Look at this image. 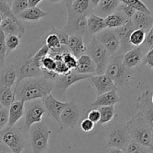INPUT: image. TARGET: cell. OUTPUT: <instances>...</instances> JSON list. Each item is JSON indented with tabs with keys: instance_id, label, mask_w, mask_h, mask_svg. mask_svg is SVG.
<instances>
[{
	"instance_id": "cell-1",
	"label": "cell",
	"mask_w": 153,
	"mask_h": 153,
	"mask_svg": "<svg viewBox=\"0 0 153 153\" xmlns=\"http://www.w3.org/2000/svg\"><path fill=\"white\" fill-rule=\"evenodd\" d=\"M54 82L44 77L31 78L22 81L13 90L15 99L27 102L43 99L54 91Z\"/></svg>"
},
{
	"instance_id": "cell-2",
	"label": "cell",
	"mask_w": 153,
	"mask_h": 153,
	"mask_svg": "<svg viewBox=\"0 0 153 153\" xmlns=\"http://www.w3.org/2000/svg\"><path fill=\"white\" fill-rule=\"evenodd\" d=\"M131 140L146 147H150L153 131L140 112L137 111L126 124Z\"/></svg>"
},
{
	"instance_id": "cell-3",
	"label": "cell",
	"mask_w": 153,
	"mask_h": 153,
	"mask_svg": "<svg viewBox=\"0 0 153 153\" xmlns=\"http://www.w3.org/2000/svg\"><path fill=\"white\" fill-rule=\"evenodd\" d=\"M30 143L32 153H43L47 150L52 131L43 122L34 124L29 128Z\"/></svg>"
},
{
	"instance_id": "cell-4",
	"label": "cell",
	"mask_w": 153,
	"mask_h": 153,
	"mask_svg": "<svg viewBox=\"0 0 153 153\" xmlns=\"http://www.w3.org/2000/svg\"><path fill=\"white\" fill-rule=\"evenodd\" d=\"M86 52L95 64L97 75L105 74L111 55L102 45L97 41L94 36L91 37L88 46H87Z\"/></svg>"
},
{
	"instance_id": "cell-5",
	"label": "cell",
	"mask_w": 153,
	"mask_h": 153,
	"mask_svg": "<svg viewBox=\"0 0 153 153\" xmlns=\"http://www.w3.org/2000/svg\"><path fill=\"white\" fill-rule=\"evenodd\" d=\"M0 140L13 153H22L27 145L22 129L14 126L0 131Z\"/></svg>"
},
{
	"instance_id": "cell-6",
	"label": "cell",
	"mask_w": 153,
	"mask_h": 153,
	"mask_svg": "<svg viewBox=\"0 0 153 153\" xmlns=\"http://www.w3.org/2000/svg\"><path fill=\"white\" fill-rule=\"evenodd\" d=\"M66 7L67 10V22L64 28V31L70 35L84 34L88 31L86 15H80L75 13L71 7V0H66Z\"/></svg>"
},
{
	"instance_id": "cell-7",
	"label": "cell",
	"mask_w": 153,
	"mask_h": 153,
	"mask_svg": "<svg viewBox=\"0 0 153 153\" xmlns=\"http://www.w3.org/2000/svg\"><path fill=\"white\" fill-rule=\"evenodd\" d=\"M123 55L122 54L111 56L105 72V74L107 75L117 86H123L129 77L128 68L123 63Z\"/></svg>"
},
{
	"instance_id": "cell-8",
	"label": "cell",
	"mask_w": 153,
	"mask_h": 153,
	"mask_svg": "<svg viewBox=\"0 0 153 153\" xmlns=\"http://www.w3.org/2000/svg\"><path fill=\"white\" fill-rule=\"evenodd\" d=\"M92 76V75L80 74L71 70L66 75H58V77L54 81V91L60 97H63L65 96V92L70 86L73 84L79 82L82 80L88 79Z\"/></svg>"
},
{
	"instance_id": "cell-9",
	"label": "cell",
	"mask_w": 153,
	"mask_h": 153,
	"mask_svg": "<svg viewBox=\"0 0 153 153\" xmlns=\"http://www.w3.org/2000/svg\"><path fill=\"white\" fill-rule=\"evenodd\" d=\"M80 120V111L74 101L67 102V106L62 111L60 116L59 128L61 130L73 128Z\"/></svg>"
},
{
	"instance_id": "cell-10",
	"label": "cell",
	"mask_w": 153,
	"mask_h": 153,
	"mask_svg": "<svg viewBox=\"0 0 153 153\" xmlns=\"http://www.w3.org/2000/svg\"><path fill=\"white\" fill-rule=\"evenodd\" d=\"M131 140L126 126L117 123L108 137L106 146L108 148H119L123 150Z\"/></svg>"
},
{
	"instance_id": "cell-11",
	"label": "cell",
	"mask_w": 153,
	"mask_h": 153,
	"mask_svg": "<svg viewBox=\"0 0 153 153\" xmlns=\"http://www.w3.org/2000/svg\"><path fill=\"white\" fill-rule=\"evenodd\" d=\"M94 36L97 41L105 48L111 56L120 48V39L113 28H106Z\"/></svg>"
},
{
	"instance_id": "cell-12",
	"label": "cell",
	"mask_w": 153,
	"mask_h": 153,
	"mask_svg": "<svg viewBox=\"0 0 153 153\" xmlns=\"http://www.w3.org/2000/svg\"><path fill=\"white\" fill-rule=\"evenodd\" d=\"M25 128L29 130L31 126L37 123L42 122V117L46 113V111L42 102L34 100L25 108Z\"/></svg>"
},
{
	"instance_id": "cell-13",
	"label": "cell",
	"mask_w": 153,
	"mask_h": 153,
	"mask_svg": "<svg viewBox=\"0 0 153 153\" xmlns=\"http://www.w3.org/2000/svg\"><path fill=\"white\" fill-rule=\"evenodd\" d=\"M151 95L152 91H144L138 97L135 105L153 131V105L151 102Z\"/></svg>"
},
{
	"instance_id": "cell-14",
	"label": "cell",
	"mask_w": 153,
	"mask_h": 153,
	"mask_svg": "<svg viewBox=\"0 0 153 153\" xmlns=\"http://www.w3.org/2000/svg\"><path fill=\"white\" fill-rule=\"evenodd\" d=\"M42 103L46 109V113L56 121L58 126H60V116L62 111L67 106V102L60 101L53 95L49 94L42 99Z\"/></svg>"
},
{
	"instance_id": "cell-15",
	"label": "cell",
	"mask_w": 153,
	"mask_h": 153,
	"mask_svg": "<svg viewBox=\"0 0 153 153\" xmlns=\"http://www.w3.org/2000/svg\"><path fill=\"white\" fill-rule=\"evenodd\" d=\"M43 76L41 70L34 64L31 58H28L22 63L19 67V73L17 74V79L15 84L14 90L17 88L19 84L22 81L31 78H37Z\"/></svg>"
},
{
	"instance_id": "cell-16",
	"label": "cell",
	"mask_w": 153,
	"mask_h": 153,
	"mask_svg": "<svg viewBox=\"0 0 153 153\" xmlns=\"http://www.w3.org/2000/svg\"><path fill=\"white\" fill-rule=\"evenodd\" d=\"M90 79L97 89V96L117 90V86L106 74L93 75Z\"/></svg>"
},
{
	"instance_id": "cell-17",
	"label": "cell",
	"mask_w": 153,
	"mask_h": 153,
	"mask_svg": "<svg viewBox=\"0 0 153 153\" xmlns=\"http://www.w3.org/2000/svg\"><path fill=\"white\" fill-rule=\"evenodd\" d=\"M136 29L135 26L132 23L131 19L128 21L125 25L123 26L119 27L117 28H115L117 34L120 41V48L123 51H128L132 49V46L129 43V37L131 35V32Z\"/></svg>"
},
{
	"instance_id": "cell-18",
	"label": "cell",
	"mask_w": 153,
	"mask_h": 153,
	"mask_svg": "<svg viewBox=\"0 0 153 153\" xmlns=\"http://www.w3.org/2000/svg\"><path fill=\"white\" fill-rule=\"evenodd\" d=\"M144 54L140 46L133 47L130 50L127 51L123 55V63L127 68H134L138 66L143 61Z\"/></svg>"
},
{
	"instance_id": "cell-19",
	"label": "cell",
	"mask_w": 153,
	"mask_h": 153,
	"mask_svg": "<svg viewBox=\"0 0 153 153\" xmlns=\"http://www.w3.org/2000/svg\"><path fill=\"white\" fill-rule=\"evenodd\" d=\"M1 30L6 35H16L20 38L25 32V28L22 22H15L10 18L4 17L1 22Z\"/></svg>"
},
{
	"instance_id": "cell-20",
	"label": "cell",
	"mask_w": 153,
	"mask_h": 153,
	"mask_svg": "<svg viewBox=\"0 0 153 153\" xmlns=\"http://www.w3.org/2000/svg\"><path fill=\"white\" fill-rule=\"evenodd\" d=\"M67 46L68 47L70 52L76 58H79V57L84 55L87 50V46L84 41L83 37L76 34L69 36Z\"/></svg>"
},
{
	"instance_id": "cell-21",
	"label": "cell",
	"mask_w": 153,
	"mask_h": 153,
	"mask_svg": "<svg viewBox=\"0 0 153 153\" xmlns=\"http://www.w3.org/2000/svg\"><path fill=\"white\" fill-rule=\"evenodd\" d=\"M136 28L142 29L146 33L153 26V16L152 14L141 11H136L131 19Z\"/></svg>"
},
{
	"instance_id": "cell-22",
	"label": "cell",
	"mask_w": 153,
	"mask_h": 153,
	"mask_svg": "<svg viewBox=\"0 0 153 153\" xmlns=\"http://www.w3.org/2000/svg\"><path fill=\"white\" fill-rule=\"evenodd\" d=\"M117 90L109 91L105 94H101L97 97V99L91 103V105L93 107H102V106L114 105L116 103L121 101V98L117 94Z\"/></svg>"
},
{
	"instance_id": "cell-23",
	"label": "cell",
	"mask_w": 153,
	"mask_h": 153,
	"mask_svg": "<svg viewBox=\"0 0 153 153\" xmlns=\"http://www.w3.org/2000/svg\"><path fill=\"white\" fill-rule=\"evenodd\" d=\"M25 102L21 100H15L8 108V123L7 127H12L22 118L25 111Z\"/></svg>"
},
{
	"instance_id": "cell-24",
	"label": "cell",
	"mask_w": 153,
	"mask_h": 153,
	"mask_svg": "<svg viewBox=\"0 0 153 153\" xmlns=\"http://www.w3.org/2000/svg\"><path fill=\"white\" fill-rule=\"evenodd\" d=\"M73 71L80 74L93 76L96 73V65L89 55H82L77 58V66Z\"/></svg>"
},
{
	"instance_id": "cell-25",
	"label": "cell",
	"mask_w": 153,
	"mask_h": 153,
	"mask_svg": "<svg viewBox=\"0 0 153 153\" xmlns=\"http://www.w3.org/2000/svg\"><path fill=\"white\" fill-rule=\"evenodd\" d=\"M128 20L129 19L127 18V16L119 10H115L114 12L108 15L105 18V22L107 28H113V29L123 26Z\"/></svg>"
},
{
	"instance_id": "cell-26",
	"label": "cell",
	"mask_w": 153,
	"mask_h": 153,
	"mask_svg": "<svg viewBox=\"0 0 153 153\" xmlns=\"http://www.w3.org/2000/svg\"><path fill=\"white\" fill-rule=\"evenodd\" d=\"M87 23L88 31L94 35L107 28L105 22V18L94 13H91L88 16L87 18Z\"/></svg>"
},
{
	"instance_id": "cell-27",
	"label": "cell",
	"mask_w": 153,
	"mask_h": 153,
	"mask_svg": "<svg viewBox=\"0 0 153 153\" xmlns=\"http://www.w3.org/2000/svg\"><path fill=\"white\" fill-rule=\"evenodd\" d=\"M17 73L13 65L3 67L0 76V84L8 88H11L16 84Z\"/></svg>"
},
{
	"instance_id": "cell-28",
	"label": "cell",
	"mask_w": 153,
	"mask_h": 153,
	"mask_svg": "<svg viewBox=\"0 0 153 153\" xmlns=\"http://www.w3.org/2000/svg\"><path fill=\"white\" fill-rule=\"evenodd\" d=\"M120 4V0H100L98 6L96 7L94 11L100 14L98 16H100L101 14L107 16L108 15L117 10Z\"/></svg>"
},
{
	"instance_id": "cell-29",
	"label": "cell",
	"mask_w": 153,
	"mask_h": 153,
	"mask_svg": "<svg viewBox=\"0 0 153 153\" xmlns=\"http://www.w3.org/2000/svg\"><path fill=\"white\" fill-rule=\"evenodd\" d=\"M47 12L43 11L37 7H29L19 13L18 19H22L26 21H38L41 18L47 16Z\"/></svg>"
},
{
	"instance_id": "cell-30",
	"label": "cell",
	"mask_w": 153,
	"mask_h": 153,
	"mask_svg": "<svg viewBox=\"0 0 153 153\" xmlns=\"http://www.w3.org/2000/svg\"><path fill=\"white\" fill-rule=\"evenodd\" d=\"M16 100L11 88L0 84V103L4 108H9Z\"/></svg>"
},
{
	"instance_id": "cell-31",
	"label": "cell",
	"mask_w": 153,
	"mask_h": 153,
	"mask_svg": "<svg viewBox=\"0 0 153 153\" xmlns=\"http://www.w3.org/2000/svg\"><path fill=\"white\" fill-rule=\"evenodd\" d=\"M71 7L75 13L88 16L90 11H93L90 0H74L71 1Z\"/></svg>"
},
{
	"instance_id": "cell-32",
	"label": "cell",
	"mask_w": 153,
	"mask_h": 153,
	"mask_svg": "<svg viewBox=\"0 0 153 153\" xmlns=\"http://www.w3.org/2000/svg\"><path fill=\"white\" fill-rule=\"evenodd\" d=\"M98 110L100 113V120L99 123L101 125L111 122L117 114L115 112L114 105L102 106L99 108Z\"/></svg>"
},
{
	"instance_id": "cell-33",
	"label": "cell",
	"mask_w": 153,
	"mask_h": 153,
	"mask_svg": "<svg viewBox=\"0 0 153 153\" xmlns=\"http://www.w3.org/2000/svg\"><path fill=\"white\" fill-rule=\"evenodd\" d=\"M146 32L142 29L136 28L131 32L129 37V43L134 47L140 46L145 41Z\"/></svg>"
},
{
	"instance_id": "cell-34",
	"label": "cell",
	"mask_w": 153,
	"mask_h": 153,
	"mask_svg": "<svg viewBox=\"0 0 153 153\" xmlns=\"http://www.w3.org/2000/svg\"><path fill=\"white\" fill-rule=\"evenodd\" d=\"M124 153H149L150 149L143 146L134 140H131L125 147Z\"/></svg>"
},
{
	"instance_id": "cell-35",
	"label": "cell",
	"mask_w": 153,
	"mask_h": 153,
	"mask_svg": "<svg viewBox=\"0 0 153 153\" xmlns=\"http://www.w3.org/2000/svg\"><path fill=\"white\" fill-rule=\"evenodd\" d=\"M120 1L123 4H125L129 7H132L137 11H141L149 13V14H152L147 6L141 0H120Z\"/></svg>"
},
{
	"instance_id": "cell-36",
	"label": "cell",
	"mask_w": 153,
	"mask_h": 153,
	"mask_svg": "<svg viewBox=\"0 0 153 153\" xmlns=\"http://www.w3.org/2000/svg\"><path fill=\"white\" fill-rule=\"evenodd\" d=\"M48 48L49 49V51L51 52H55V51L59 50L63 45L61 44L60 40L58 39V36L53 33H50L48 34L46 38V43Z\"/></svg>"
},
{
	"instance_id": "cell-37",
	"label": "cell",
	"mask_w": 153,
	"mask_h": 153,
	"mask_svg": "<svg viewBox=\"0 0 153 153\" xmlns=\"http://www.w3.org/2000/svg\"><path fill=\"white\" fill-rule=\"evenodd\" d=\"M20 43V38L16 35H6L5 36V46H6V56L19 46Z\"/></svg>"
},
{
	"instance_id": "cell-38",
	"label": "cell",
	"mask_w": 153,
	"mask_h": 153,
	"mask_svg": "<svg viewBox=\"0 0 153 153\" xmlns=\"http://www.w3.org/2000/svg\"><path fill=\"white\" fill-rule=\"evenodd\" d=\"M0 14L2 15L4 17L10 18L15 22H21L12 12L11 8L9 5L7 0H0Z\"/></svg>"
},
{
	"instance_id": "cell-39",
	"label": "cell",
	"mask_w": 153,
	"mask_h": 153,
	"mask_svg": "<svg viewBox=\"0 0 153 153\" xmlns=\"http://www.w3.org/2000/svg\"><path fill=\"white\" fill-rule=\"evenodd\" d=\"M40 69L41 70L42 73H45V72H55L56 61L53 58L48 55L42 60Z\"/></svg>"
},
{
	"instance_id": "cell-40",
	"label": "cell",
	"mask_w": 153,
	"mask_h": 153,
	"mask_svg": "<svg viewBox=\"0 0 153 153\" xmlns=\"http://www.w3.org/2000/svg\"><path fill=\"white\" fill-rule=\"evenodd\" d=\"M62 61L69 68L70 70H74L77 66V58L70 52V50H67L66 52H63L62 55Z\"/></svg>"
},
{
	"instance_id": "cell-41",
	"label": "cell",
	"mask_w": 153,
	"mask_h": 153,
	"mask_svg": "<svg viewBox=\"0 0 153 153\" xmlns=\"http://www.w3.org/2000/svg\"><path fill=\"white\" fill-rule=\"evenodd\" d=\"M29 7L28 0H13L11 6V10L13 14L17 17L18 15L23 10Z\"/></svg>"
},
{
	"instance_id": "cell-42",
	"label": "cell",
	"mask_w": 153,
	"mask_h": 153,
	"mask_svg": "<svg viewBox=\"0 0 153 153\" xmlns=\"http://www.w3.org/2000/svg\"><path fill=\"white\" fill-rule=\"evenodd\" d=\"M49 49L46 46V44H44L37 52H36L35 55L31 58V59H32L34 64L40 68L42 60H43L45 57H46L49 55Z\"/></svg>"
},
{
	"instance_id": "cell-43",
	"label": "cell",
	"mask_w": 153,
	"mask_h": 153,
	"mask_svg": "<svg viewBox=\"0 0 153 153\" xmlns=\"http://www.w3.org/2000/svg\"><path fill=\"white\" fill-rule=\"evenodd\" d=\"M153 16V13H152ZM142 51L143 54H146L149 50H150L152 48H153V26L150 30L146 33V39L143 44L140 46Z\"/></svg>"
},
{
	"instance_id": "cell-44",
	"label": "cell",
	"mask_w": 153,
	"mask_h": 153,
	"mask_svg": "<svg viewBox=\"0 0 153 153\" xmlns=\"http://www.w3.org/2000/svg\"><path fill=\"white\" fill-rule=\"evenodd\" d=\"M50 33H53V34H56L58 36L61 45H63V46H67V42H68L69 36L70 35L64 30L58 29V28H55V27H52L51 28Z\"/></svg>"
},
{
	"instance_id": "cell-45",
	"label": "cell",
	"mask_w": 153,
	"mask_h": 153,
	"mask_svg": "<svg viewBox=\"0 0 153 153\" xmlns=\"http://www.w3.org/2000/svg\"><path fill=\"white\" fill-rule=\"evenodd\" d=\"M8 123V108L0 109V131L7 126Z\"/></svg>"
},
{
	"instance_id": "cell-46",
	"label": "cell",
	"mask_w": 153,
	"mask_h": 153,
	"mask_svg": "<svg viewBox=\"0 0 153 153\" xmlns=\"http://www.w3.org/2000/svg\"><path fill=\"white\" fill-rule=\"evenodd\" d=\"M117 10H120V11H122L123 13L127 16V18H128V19H131V17H132V16H134V13H135V12L137 11V10H134L132 7H129V6L126 5V4H123V3H121V4H120L119 7H117Z\"/></svg>"
},
{
	"instance_id": "cell-47",
	"label": "cell",
	"mask_w": 153,
	"mask_h": 153,
	"mask_svg": "<svg viewBox=\"0 0 153 153\" xmlns=\"http://www.w3.org/2000/svg\"><path fill=\"white\" fill-rule=\"evenodd\" d=\"M6 56L5 34L0 27V59L4 61Z\"/></svg>"
},
{
	"instance_id": "cell-48",
	"label": "cell",
	"mask_w": 153,
	"mask_h": 153,
	"mask_svg": "<svg viewBox=\"0 0 153 153\" xmlns=\"http://www.w3.org/2000/svg\"><path fill=\"white\" fill-rule=\"evenodd\" d=\"M94 125L95 124L94 123L91 122L88 118H86V119L83 120L82 123H81V128L85 132H90V131H91L94 129Z\"/></svg>"
},
{
	"instance_id": "cell-49",
	"label": "cell",
	"mask_w": 153,
	"mask_h": 153,
	"mask_svg": "<svg viewBox=\"0 0 153 153\" xmlns=\"http://www.w3.org/2000/svg\"><path fill=\"white\" fill-rule=\"evenodd\" d=\"M88 119L90 120L94 124L97 123L100 120V113L98 109H93L88 113Z\"/></svg>"
},
{
	"instance_id": "cell-50",
	"label": "cell",
	"mask_w": 153,
	"mask_h": 153,
	"mask_svg": "<svg viewBox=\"0 0 153 153\" xmlns=\"http://www.w3.org/2000/svg\"><path fill=\"white\" fill-rule=\"evenodd\" d=\"M143 61H144V64H146L148 67L153 69V48L145 54Z\"/></svg>"
},
{
	"instance_id": "cell-51",
	"label": "cell",
	"mask_w": 153,
	"mask_h": 153,
	"mask_svg": "<svg viewBox=\"0 0 153 153\" xmlns=\"http://www.w3.org/2000/svg\"><path fill=\"white\" fill-rule=\"evenodd\" d=\"M10 149L7 148V146L3 143L1 140H0V152H10Z\"/></svg>"
},
{
	"instance_id": "cell-52",
	"label": "cell",
	"mask_w": 153,
	"mask_h": 153,
	"mask_svg": "<svg viewBox=\"0 0 153 153\" xmlns=\"http://www.w3.org/2000/svg\"><path fill=\"white\" fill-rule=\"evenodd\" d=\"M41 1L42 0H28V5L29 7H37Z\"/></svg>"
},
{
	"instance_id": "cell-53",
	"label": "cell",
	"mask_w": 153,
	"mask_h": 153,
	"mask_svg": "<svg viewBox=\"0 0 153 153\" xmlns=\"http://www.w3.org/2000/svg\"><path fill=\"white\" fill-rule=\"evenodd\" d=\"M100 1V0H90V2H91V7H92L93 10H95L96 7L98 6Z\"/></svg>"
},
{
	"instance_id": "cell-54",
	"label": "cell",
	"mask_w": 153,
	"mask_h": 153,
	"mask_svg": "<svg viewBox=\"0 0 153 153\" xmlns=\"http://www.w3.org/2000/svg\"><path fill=\"white\" fill-rule=\"evenodd\" d=\"M109 153H124L122 149H119V148H114V147H111L108 148Z\"/></svg>"
},
{
	"instance_id": "cell-55",
	"label": "cell",
	"mask_w": 153,
	"mask_h": 153,
	"mask_svg": "<svg viewBox=\"0 0 153 153\" xmlns=\"http://www.w3.org/2000/svg\"><path fill=\"white\" fill-rule=\"evenodd\" d=\"M3 67H4V61L0 59V73H1V71L3 69Z\"/></svg>"
},
{
	"instance_id": "cell-56",
	"label": "cell",
	"mask_w": 153,
	"mask_h": 153,
	"mask_svg": "<svg viewBox=\"0 0 153 153\" xmlns=\"http://www.w3.org/2000/svg\"><path fill=\"white\" fill-rule=\"evenodd\" d=\"M49 2L51 3H57V2H60V1H65L66 0H48Z\"/></svg>"
},
{
	"instance_id": "cell-57",
	"label": "cell",
	"mask_w": 153,
	"mask_h": 153,
	"mask_svg": "<svg viewBox=\"0 0 153 153\" xmlns=\"http://www.w3.org/2000/svg\"><path fill=\"white\" fill-rule=\"evenodd\" d=\"M150 152L153 153V134H152V142H151V145H150Z\"/></svg>"
},
{
	"instance_id": "cell-58",
	"label": "cell",
	"mask_w": 153,
	"mask_h": 153,
	"mask_svg": "<svg viewBox=\"0 0 153 153\" xmlns=\"http://www.w3.org/2000/svg\"><path fill=\"white\" fill-rule=\"evenodd\" d=\"M4 17L2 16V15L0 14V25H1V22H2V20H3V19H4Z\"/></svg>"
},
{
	"instance_id": "cell-59",
	"label": "cell",
	"mask_w": 153,
	"mask_h": 153,
	"mask_svg": "<svg viewBox=\"0 0 153 153\" xmlns=\"http://www.w3.org/2000/svg\"><path fill=\"white\" fill-rule=\"evenodd\" d=\"M151 102H152V104L153 105V92H152V95H151Z\"/></svg>"
},
{
	"instance_id": "cell-60",
	"label": "cell",
	"mask_w": 153,
	"mask_h": 153,
	"mask_svg": "<svg viewBox=\"0 0 153 153\" xmlns=\"http://www.w3.org/2000/svg\"><path fill=\"white\" fill-rule=\"evenodd\" d=\"M3 108H4V107H3V106H2V105H1V103H0V109Z\"/></svg>"
},
{
	"instance_id": "cell-61",
	"label": "cell",
	"mask_w": 153,
	"mask_h": 153,
	"mask_svg": "<svg viewBox=\"0 0 153 153\" xmlns=\"http://www.w3.org/2000/svg\"><path fill=\"white\" fill-rule=\"evenodd\" d=\"M0 153H8V152H0Z\"/></svg>"
},
{
	"instance_id": "cell-62",
	"label": "cell",
	"mask_w": 153,
	"mask_h": 153,
	"mask_svg": "<svg viewBox=\"0 0 153 153\" xmlns=\"http://www.w3.org/2000/svg\"><path fill=\"white\" fill-rule=\"evenodd\" d=\"M8 153H13V152H8Z\"/></svg>"
},
{
	"instance_id": "cell-63",
	"label": "cell",
	"mask_w": 153,
	"mask_h": 153,
	"mask_svg": "<svg viewBox=\"0 0 153 153\" xmlns=\"http://www.w3.org/2000/svg\"><path fill=\"white\" fill-rule=\"evenodd\" d=\"M149 153H152V152H149Z\"/></svg>"
}]
</instances>
